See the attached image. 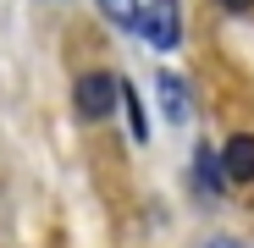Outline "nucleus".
Returning <instances> with one entry per match:
<instances>
[{
  "mask_svg": "<svg viewBox=\"0 0 254 248\" xmlns=\"http://www.w3.org/2000/svg\"><path fill=\"white\" fill-rule=\"evenodd\" d=\"M133 28H138L144 45H155V50H177V39H183V6H177V0H149V6H138Z\"/></svg>",
  "mask_w": 254,
  "mask_h": 248,
  "instance_id": "nucleus-1",
  "label": "nucleus"
},
{
  "mask_svg": "<svg viewBox=\"0 0 254 248\" xmlns=\"http://www.w3.org/2000/svg\"><path fill=\"white\" fill-rule=\"evenodd\" d=\"M116 94H122L116 72H83L72 99H77V110L89 116V121H100V116H111V110H116Z\"/></svg>",
  "mask_w": 254,
  "mask_h": 248,
  "instance_id": "nucleus-2",
  "label": "nucleus"
},
{
  "mask_svg": "<svg viewBox=\"0 0 254 248\" xmlns=\"http://www.w3.org/2000/svg\"><path fill=\"white\" fill-rule=\"evenodd\" d=\"M155 94H160V116L172 121V127H188L193 121V105H188V83L177 72H160L155 77Z\"/></svg>",
  "mask_w": 254,
  "mask_h": 248,
  "instance_id": "nucleus-3",
  "label": "nucleus"
},
{
  "mask_svg": "<svg viewBox=\"0 0 254 248\" xmlns=\"http://www.w3.org/2000/svg\"><path fill=\"white\" fill-rule=\"evenodd\" d=\"M221 177H227V182H254V138H249V133H238V138L227 144Z\"/></svg>",
  "mask_w": 254,
  "mask_h": 248,
  "instance_id": "nucleus-4",
  "label": "nucleus"
},
{
  "mask_svg": "<svg viewBox=\"0 0 254 248\" xmlns=\"http://www.w3.org/2000/svg\"><path fill=\"white\" fill-rule=\"evenodd\" d=\"M193 182H199L204 193H221V188H227V177H221V154L210 149V144L193 149Z\"/></svg>",
  "mask_w": 254,
  "mask_h": 248,
  "instance_id": "nucleus-5",
  "label": "nucleus"
},
{
  "mask_svg": "<svg viewBox=\"0 0 254 248\" xmlns=\"http://www.w3.org/2000/svg\"><path fill=\"white\" fill-rule=\"evenodd\" d=\"M122 105H127V133H133L138 144L149 138V121H144V110H138V99H133V89H127V83H122V94H116Z\"/></svg>",
  "mask_w": 254,
  "mask_h": 248,
  "instance_id": "nucleus-6",
  "label": "nucleus"
},
{
  "mask_svg": "<svg viewBox=\"0 0 254 248\" xmlns=\"http://www.w3.org/2000/svg\"><path fill=\"white\" fill-rule=\"evenodd\" d=\"M100 11H105L116 28H133V17H138V0H100Z\"/></svg>",
  "mask_w": 254,
  "mask_h": 248,
  "instance_id": "nucleus-7",
  "label": "nucleus"
},
{
  "mask_svg": "<svg viewBox=\"0 0 254 248\" xmlns=\"http://www.w3.org/2000/svg\"><path fill=\"white\" fill-rule=\"evenodd\" d=\"M221 6H227V11H243V6H254V0H221Z\"/></svg>",
  "mask_w": 254,
  "mask_h": 248,
  "instance_id": "nucleus-8",
  "label": "nucleus"
},
{
  "mask_svg": "<svg viewBox=\"0 0 254 248\" xmlns=\"http://www.w3.org/2000/svg\"><path fill=\"white\" fill-rule=\"evenodd\" d=\"M210 248H238V243L232 237H210Z\"/></svg>",
  "mask_w": 254,
  "mask_h": 248,
  "instance_id": "nucleus-9",
  "label": "nucleus"
}]
</instances>
